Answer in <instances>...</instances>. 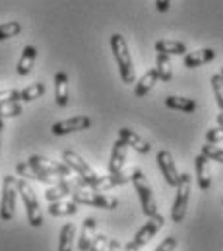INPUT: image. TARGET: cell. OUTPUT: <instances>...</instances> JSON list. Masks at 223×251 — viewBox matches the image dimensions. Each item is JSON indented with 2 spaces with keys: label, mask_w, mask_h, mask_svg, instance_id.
<instances>
[{
  "label": "cell",
  "mask_w": 223,
  "mask_h": 251,
  "mask_svg": "<svg viewBox=\"0 0 223 251\" xmlns=\"http://www.w3.org/2000/svg\"><path fill=\"white\" fill-rule=\"evenodd\" d=\"M111 51L114 61L118 64V72L124 84H132L136 82V70H134V63L126 45V39L120 33H112L111 35Z\"/></svg>",
  "instance_id": "cell-1"
},
{
  "label": "cell",
  "mask_w": 223,
  "mask_h": 251,
  "mask_svg": "<svg viewBox=\"0 0 223 251\" xmlns=\"http://www.w3.org/2000/svg\"><path fill=\"white\" fill-rule=\"evenodd\" d=\"M16 187H18V195L23 201L27 222L33 228H39L43 224V212H41V206H39V201H37V195H35L33 187L27 183V179H18L16 181Z\"/></svg>",
  "instance_id": "cell-2"
},
{
  "label": "cell",
  "mask_w": 223,
  "mask_h": 251,
  "mask_svg": "<svg viewBox=\"0 0 223 251\" xmlns=\"http://www.w3.org/2000/svg\"><path fill=\"white\" fill-rule=\"evenodd\" d=\"M130 181L134 183V189L140 197V202H142V210L144 214L150 218V216H156L157 214V204H156V199H154V193L150 183L146 181V176L140 168H132V174H130Z\"/></svg>",
  "instance_id": "cell-3"
},
{
  "label": "cell",
  "mask_w": 223,
  "mask_h": 251,
  "mask_svg": "<svg viewBox=\"0 0 223 251\" xmlns=\"http://www.w3.org/2000/svg\"><path fill=\"white\" fill-rule=\"evenodd\" d=\"M72 201L76 204H86V206L105 208V210H114L118 206V199L103 195L99 191H86V189H76L72 193Z\"/></svg>",
  "instance_id": "cell-4"
},
{
  "label": "cell",
  "mask_w": 223,
  "mask_h": 251,
  "mask_svg": "<svg viewBox=\"0 0 223 251\" xmlns=\"http://www.w3.org/2000/svg\"><path fill=\"white\" fill-rule=\"evenodd\" d=\"M190 185H192V177L190 174H180V181L177 185V197L171 208V218L173 222H182L186 216V208H188V199H190Z\"/></svg>",
  "instance_id": "cell-5"
},
{
  "label": "cell",
  "mask_w": 223,
  "mask_h": 251,
  "mask_svg": "<svg viewBox=\"0 0 223 251\" xmlns=\"http://www.w3.org/2000/svg\"><path fill=\"white\" fill-rule=\"evenodd\" d=\"M62 160H64V164L80 177V179H84V183H86V189H89L95 181H97V174L88 166V162L86 160H82L76 152H72V150H64L62 152Z\"/></svg>",
  "instance_id": "cell-6"
},
{
  "label": "cell",
  "mask_w": 223,
  "mask_h": 251,
  "mask_svg": "<svg viewBox=\"0 0 223 251\" xmlns=\"http://www.w3.org/2000/svg\"><path fill=\"white\" fill-rule=\"evenodd\" d=\"M16 177L6 176L2 181V201H0V220L10 222L14 218L16 210V197H18V187H16Z\"/></svg>",
  "instance_id": "cell-7"
},
{
  "label": "cell",
  "mask_w": 223,
  "mask_h": 251,
  "mask_svg": "<svg viewBox=\"0 0 223 251\" xmlns=\"http://www.w3.org/2000/svg\"><path fill=\"white\" fill-rule=\"evenodd\" d=\"M163 224H165V218L161 216V214H156V216H150L148 218V222L136 232V236H134V240L132 242H128L124 248H130V250H140V248H144L161 228H163Z\"/></svg>",
  "instance_id": "cell-8"
},
{
  "label": "cell",
  "mask_w": 223,
  "mask_h": 251,
  "mask_svg": "<svg viewBox=\"0 0 223 251\" xmlns=\"http://www.w3.org/2000/svg\"><path fill=\"white\" fill-rule=\"evenodd\" d=\"M27 164L33 166V168H39L41 172H45V174H49V176H53V177H58V179H66V177L76 176L64 162H55V160H49V158L39 156V154H33V156L27 160Z\"/></svg>",
  "instance_id": "cell-9"
},
{
  "label": "cell",
  "mask_w": 223,
  "mask_h": 251,
  "mask_svg": "<svg viewBox=\"0 0 223 251\" xmlns=\"http://www.w3.org/2000/svg\"><path fill=\"white\" fill-rule=\"evenodd\" d=\"M76 189H86L84 179H80L78 176L74 179H60L56 185H53V187H49L45 191V199L49 202H56V201H62L64 197H72V193Z\"/></svg>",
  "instance_id": "cell-10"
},
{
  "label": "cell",
  "mask_w": 223,
  "mask_h": 251,
  "mask_svg": "<svg viewBox=\"0 0 223 251\" xmlns=\"http://www.w3.org/2000/svg\"><path fill=\"white\" fill-rule=\"evenodd\" d=\"M89 126H91V119H89V117H86V115H78V117H72V119H64V121L53 123L51 132H53L55 136H64V134H70V132L88 130Z\"/></svg>",
  "instance_id": "cell-11"
},
{
  "label": "cell",
  "mask_w": 223,
  "mask_h": 251,
  "mask_svg": "<svg viewBox=\"0 0 223 251\" xmlns=\"http://www.w3.org/2000/svg\"><path fill=\"white\" fill-rule=\"evenodd\" d=\"M157 164H159V170H161V174H163V177H165L167 185L177 187V185H178V181H180V174L177 172L175 160H173V156H171V152H169V150H161V152L157 154Z\"/></svg>",
  "instance_id": "cell-12"
},
{
  "label": "cell",
  "mask_w": 223,
  "mask_h": 251,
  "mask_svg": "<svg viewBox=\"0 0 223 251\" xmlns=\"http://www.w3.org/2000/svg\"><path fill=\"white\" fill-rule=\"evenodd\" d=\"M130 174H132V170H130V172L109 174V176H99V177H97V181H95L89 189H93V191H107V189L124 185V183H128V181H130Z\"/></svg>",
  "instance_id": "cell-13"
},
{
  "label": "cell",
  "mask_w": 223,
  "mask_h": 251,
  "mask_svg": "<svg viewBox=\"0 0 223 251\" xmlns=\"http://www.w3.org/2000/svg\"><path fill=\"white\" fill-rule=\"evenodd\" d=\"M118 138H120L122 142H126V146L134 148V150L140 152V154H148V152L152 150V144H150L146 138H142L138 132H134L132 128H120V130H118Z\"/></svg>",
  "instance_id": "cell-14"
},
{
  "label": "cell",
  "mask_w": 223,
  "mask_h": 251,
  "mask_svg": "<svg viewBox=\"0 0 223 251\" xmlns=\"http://www.w3.org/2000/svg\"><path fill=\"white\" fill-rule=\"evenodd\" d=\"M55 101L58 107H66L70 101V90H68V74L58 70L55 72Z\"/></svg>",
  "instance_id": "cell-15"
},
{
  "label": "cell",
  "mask_w": 223,
  "mask_h": 251,
  "mask_svg": "<svg viewBox=\"0 0 223 251\" xmlns=\"http://www.w3.org/2000/svg\"><path fill=\"white\" fill-rule=\"evenodd\" d=\"M216 59V51L206 47V49H200V51H192V53H186L184 59H182V64L186 68H198L202 64L212 63Z\"/></svg>",
  "instance_id": "cell-16"
},
{
  "label": "cell",
  "mask_w": 223,
  "mask_h": 251,
  "mask_svg": "<svg viewBox=\"0 0 223 251\" xmlns=\"http://www.w3.org/2000/svg\"><path fill=\"white\" fill-rule=\"evenodd\" d=\"M95 228H97V220L93 216L86 218L82 224V234L78 238V250L80 251H89L95 240Z\"/></svg>",
  "instance_id": "cell-17"
},
{
  "label": "cell",
  "mask_w": 223,
  "mask_h": 251,
  "mask_svg": "<svg viewBox=\"0 0 223 251\" xmlns=\"http://www.w3.org/2000/svg\"><path fill=\"white\" fill-rule=\"evenodd\" d=\"M194 168H196V181L198 187L202 191H208L212 187V176H210V168H208V158L204 154H198L194 158Z\"/></svg>",
  "instance_id": "cell-18"
},
{
  "label": "cell",
  "mask_w": 223,
  "mask_h": 251,
  "mask_svg": "<svg viewBox=\"0 0 223 251\" xmlns=\"http://www.w3.org/2000/svg\"><path fill=\"white\" fill-rule=\"evenodd\" d=\"M126 142H122L120 138H116L114 146L111 152V160H109V174H118L124 168V160H126Z\"/></svg>",
  "instance_id": "cell-19"
},
{
  "label": "cell",
  "mask_w": 223,
  "mask_h": 251,
  "mask_svg": "<svg viewBox=\"0 0 223 251\" xmlns=\"http://www.w3.org/2000/svg\"><path fill=\"white\" fill-rule=\"evenodd\" d=\"M156 51L161 55H175V57H184L186 55V45L182 41H175V39H159L156 41Z\"/></svg>",
  "instance_id": "cell-20"
},
{
  "label": "cell",
  "mask_w": 223,
  "mask_h": 251,
  "mask_svg": "<svg viewBox=\"0 0 223 251\" xmlns=\"http://www.w3.org/2000/svg\"><path fill=\"white\" fill-rule=\"evenodd\" d=\"M159 80V74H157V70L156 68H152V70H148L138 82H136V86H134V96L136 98H144L154 86H156V82Z\"/></svg>",
  "instance_id": "cell-21"
},
{
  "label": "cell",
  "mask_w": 223,
  "mask_h": 251,
  "mask_svg": "<svg viewBox=\"0 0 223 251\" xmlns=\"http://www.w3.org/2000/svg\"><path fill=\"white\" fill-rule=\"evenodd\" d=\"M35 59H37V49H35L33 45L23 47L22 57H20V61H18V74H20V76H27V74L31 72V68H33Z\"/></svg>",
  "instance_id": "cell-22"
},
{
  "label": "cell",
  "mask_w": 223,
  "mask_h": 251,
  "mask_svg": "<svg viewBox=\"0 0 223 251\" xmlns=\"http://www.w3.org/2000/svg\"><path fill=\"white\" fill-rule=\"evenodd\" d=\"M165 105L169 109H177L182 113H194L196 111V101L190 98H180V96H167Z\"/></svg>",
  "instance_id": "cell-23"
},
{
  "label": "cell",
  "mask_w": 223,
  "mask_h": 251,
  "mask_svg": "<svg viewBox=\"0 0 223 251\" xmlns=\"http://www.w3.org/2000/svg\"><path fill=\"white\" fill-rule=\"evenodd\" d=\"M74 238H76V226L74 224H64L60 228V236H58V248L56 251H72L74 250Z\"/></svg>",
  "instance_id": "cell-24"
},
{
  "label": "cell",
  "mask_w": 223,
  "mask_h": 251,
  "mask_svg": "<svg viewBox=\"0 0 223 251\" xmlns=\"http://www.w3.org/2000/svg\"><path fill=\"white\" fill-rule=\"evenodd\" d=\"M78 212V204L74 201H56L49 204V214L51 216H70Z\"/></svg>",
  "instance_id": "cell-25"
},
{
  "label": "cell",
  "mask_w": 223,
  "mask_h": 251,
  "mask_svg": "<svg viewBox=\"0 0 223 251\" xmlns=\"http://www.w3.org/2000/svg\"><path fill=\"white\" fill-rule=\"evenodd\" d=\"M45 94V84L43 82H35L23 90H20V101H33L37 98H41Z\"/></svg>",
  "instance_id": "cell-26"
},
{
  "label": "cell",
  "mask_w": 223,
  "mask_h": 251,
  "mask_svg": "<svg viewBox=\"0 0 223 251\" xmlns=\"http://www.w3.org/2000/svg\"><path fill=\"white\" fill-rule=\"evenodd\" d=\"M156 70H157V74H159V80H161V82H171V78H173V70H171L169 55H161V53H157Z\"/></svg>",
  "instance_id": "cell-27"
},
{
  "label": "cell",
  "mask_w": 223,
  "mask_h": 251,
  "mask_svg": "<svg viewBox=\"0 0 223 251\" xmlns=\"http://www.w3.org/2000/svg\"><path fill=\"white\" fill-rule=\"evenodd\" d=\"M22 31V24L20 22H6V24H0V41H6L10 37H16L20 35Z\"/></svg>",
  "instance_id": "cell-28"
},
{
  "label": "cell",
  "mask_w": 223,
  "mask_h": 251,
  "mask_svg": "<svg viewBox=\"0 0 223 251\" xmlns=\"http://www.w3.org/2000/svg\"><path fill=\"white\" fill-rule=\"evenodd\" d=\"M23 111L22 103H2L0 105V119H8V117H18Z\"/></svg>",
  "instance_id": "cell-29"
},
{
  "label": "cell",
  "mask_w": 223,
  "mask_h": 251,
  "mask_svg": "<svg viewBox=\"0 0 223 251\" xmlns=\"http://www.w3.org/2000/svg\"><path fill=\"white\" fill-rule=\"evenodd\" d=\"M200 154H204L208 160H216V162L223 164V148H218L216 144H204Z\"/></svg>",
  "instance_id": "cell-30"
},
{
  "label": "cell",
  "mask_w": 223,
  "mask_h": 251,
  "mask_svg": "<svg viewBox=\"0 0 223 251\" xmlns=\"http://www.w3.org/2000/svg\"><path fill=\"white\" fill-rule=\"evenodd\" d=\"M212 90H214V96H216V101H218L220 109L223 111V80L220 74L212 76Z\"/></svg>",
  "instance_id": "cell-31"
},
{
  "label": "cell",
  "mask_w": 223,
  "mask_h": 251,
  "mask_svg": "<svg viewBox=\"0 0 223 251\" xmlns=\"http://www.w3.org/2000/svg\"><path fill=\"white\" fill-rule=\"evenodd\" d=\"M20 101V90H2L0 92V105L2 103H16Z\"/></svg>",
  "instance_id": "cell-32"
},
{
  "label": "cell",
  "mask_w": 223,
  "mask_h": 251,
  "mask_svg": "<svg viewBox=\"0 0 223 251\" xmlns=\"http://www.w3.org/2000/svg\"><path fill=\"white\" fill-rule=\"evenodd\" d=\"M206 140H208V144H218V142H222L223 140V126H216V128H210L208 132H206Z\"/></svg>",
  "instance_id": "cell-33"
},
{
  "label": "cell",
  "mask_w": 223,
  "mask_h": 251,
  "mask_svg": "<svg viewBox=\"0 0 223 251\" xmlns=\"http://www.w3.org/2000/svg\"><path fill=\"white\" fill-rule=\"evenodd\" d=\"M107 244H109V238L107 236H95L93 246L89 248V251H105L107 250Z\"/></svg>",
  "instance_id": "cell-34"
},
{
  "label": "cell",
  "mask_w": 223,
  "mask_h": 251,
  "mask_svg": "<svg viewBox=\"0 0 223 251\" xmlns=\"http://www.w3.org/2000/svg\"><path fill=\"white\" fill-rule=\"evenodd\" d=\"M175 248H177V238H175V236H169V238H165V240L156 248V251H175Z\"/></svg>",
  "instance_id": "cell-35"
},
{
  "label": "cell",
  "mask_w": 223,
  "mask_h": 251,
  "mask_svg": "<svg viewBox=\"0 0 223 251\" xmlns=\"http://www.w3.org/2000/svg\"><path fill=\"white\" fill-rule=\"evenodd\" d=\"M107 251H124V250H122V244H120L118 240H109Z\"/></svg>",
  "instance_id": "cell-36"
},
{
  "label": "cell",
  "mask_w": 223,
  "mask_h": 251,
  "mask_svg": "<svg viewBox=\"0 0 223 251\" xmlns=\"http://www.w3.org/2000/svg\"><path fill=\"white\" fill-rule=\"evenodd\" d=\"M156 6H157L159 12H167L171 8V0H156Z\"/></svg>",
  "instance_id": "cell-37"
},
{
  "label": "cell",
  "mask_w": 223,
  "mask_h": 251,
  "mask_svg": "<svg viewBox=\"0 0 223 251\" xmlns=\"http://www.w3.org/2000/svg\"><path fill=\"white\" fill-rule=\"evenodd\" d=\"M2 134H4V119H0V146H2Z\"/></svg>",
  "instance_id": "cell-38"
},
{
  "label": "cell",
  "mask_w": 223,
  "mask_h": 251,
  "mask_svg": "<svg viewBox=\"0 0 223 251\" xmlns=\"http://www.w3.org/2000/svg\"><path fill=\"white\" fill-rule=\"evenodd\" d=\"M218 125L223 126V111L220 113V115H218Z\"/></svg>",
  "instance_id": "cell-39"
},
{
  "label": "cell",
  "mask_w": 223,
  "mask_h": 251,
  "mask_svg": "<svg viewBox=\"0 0 223 251\" xmlns=\"http://www.w3.org/2000/svg\"><path fill=\"white\" fill-rule=\"evenodd\" d=\"M124 251H138V250H130V248H124Z\"/></svg>",
  "instance_id": "cell-40"
},
{
  "label": "cell",
  "mask_w": 223,
  "mask_h": 251,
  "mask_svg": "<svg viewBox=\"0 0 223 251\" xmlns=\"http://www.w3.org/2000/svg\"><path fill=\"white\" fill-rule=\"evenodd\" d=\"M220 76H222V80H223V66H222V72H220Z\"/></svg>",
  "instance_id": "cell-41"
}]
</instances>
